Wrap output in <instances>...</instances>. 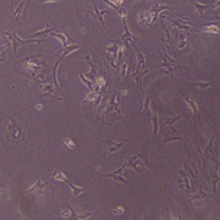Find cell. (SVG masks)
Segmentation results:
<instances>
[{
    "mask_svg": "<svg viewBox=\"0 0 220 220\" xmlns=\"http://www.w3.org/2000/svg\"><path fill=\"white\" fill-rule=\"evenodd\" d=\"M126 165H129L130 168H132L135 171H137V172H141V171L147 169V165H146L144 160H143L142 158H140V156L131 158L129 161H126Z\"/></svg>",
    "mask_w": 220,
    "mask_h": 220,
    "instance_id": "obj_1",
    "label": "cell"
},
{
    "mask_svg": "<svg viewBox=\"0 0 220 220\" xmlns=\"http://www.w3.org/2000/svg\"><path fill=\"white\" fill-rule=\"evenodd\" d=\"M126 168V163H124L122 164V166H120V168L115 170V171H113V172H109V174H102V176H106V177H111V179H114L115 181H120V182H124V183H127V181L125 180V176H124V169Z\"/></svg>",
    "mask_w": 220,
    "mask_h": 220,
    "instance_id": "obj_2",
    "label": "cell"
},
{
    "mask_svg": "<svg viewBox=\"0 0 220 220\" xmlns=\"http://www.w3.org/2000/svg\"><path fill=\"white\" fill-rule=\"evenodd\" d=\"M185 100H186V104H187V106H188V109H190V111L192 113V119L196 117L197 115V111H198V105H197V102L192 99V98H190V97H185Z\"/></svg>",
    "mask_w": 220,
    "mask_h": 220,
    "instance_id": "obj_3",
    "label": "cell"
},
{
    "mask_svg": "<svg viewBox=\"0 0 220 220\" xmlns=\"http://www.w3.org/2000/svg\"><path fill=\"white\" fill-rule=\"evenodd\" d=\"M217 81H219V78L218 79H212V81H209V82H196V83H188L190 86H192V87H197L198 90H201V91H206L207 88H209L214 82H217Z\"/></svg>",
    "mask_w": 220,
    "mask_h": 220,
    "instance_id": "obj_4",
    "label": "cell"
},
{
    "mask_svg": "<svg viewBox=\"0 0 220 220\" xmlns=\"http://www.w3.org/2000/svg\"><path fill=\"white\" fill-rule=\"evenodd\" d=\"M70 187H71V191H72V194H74V197H78L81 193H83V192H86V187H78V186H76V185H74L72 182L67 181L66 182Z\"/></svg>",
    "mask_w": 220,
    "mask_h": 220,
    "instance_id": "obj_5",
    "label": "cell"
},
{
    "mask_svg": "<svg viewBox=\"0 0 220 220\" xmlns=\"http://www.w3.org/2000/svg\"><path fill=\"white\" fill-rule=\"evenodd\" d=\"M207 197H208L207 193H204V192H203V190H199V191H198V193L191 198V203L194 202V201H197V203H194V204H196V206H198V201L204 202V201L207 199Z\"/></svg>",
    "mask_w": 220,
    "mask_h": 220,
    "instance_id": "obj_6",
    "label": "cell"
},
{
    "mask_svg": "<svg viewBox=\"0 0 220 220\" xmlns=\"http://www.w3.org/2000/svg\"><path fill=\"white\" fill-rule=\"evenodd\" d=\"M52 177L54 179V180H58V181L67 182V177H66V175H65L63 171H60V170L54 171V172L52 174Z\"/></svg>",
    "mask_w": 220,
    "mask_h": 220,
    "instance_id": "obj_7",
    "label": "cell"
},
{
    "mask_svg": "<svg viewBox=\"0 0 220 220\" xmlns=\"http://www.w3.org/2000/svg\"><path fill=\"white\" fill-rule=\"evenodd\" d=\"M126 143V141H121V142H111V146L108 148V152L109 153H114V152H117L124 144Z\"/></svg>",
    "mask_w": 220,
    "mask_h": 220,
    "instance_id": "obj_8",
    "label": "cell"
},
{
    "mask_svg": "<svg viewBox=\"0 0 220 220\" xmlns=\"http://www.w3.org/2000/svg\"><path fill=\"white\" fill-rule=\"evenodd\" d=\"M194 6H196L197 11L201 13V15L204 13V11L207 10V8H208V5H206V4H201V3H198V1H196V3H194Z\"/></svg>",
    "mask_w": 220,
    "mask_h": 220,
    "instance_id": "obj_9",
    "label": "cell"
},
{
    "mask_svg": "<svg viewBox=\"0 0 220 220\" xmlns=\"http://www.w3.org/2000/svg\"><path fill=\"white\" fill-rule=\"evenodd\" d=\"M183 116V114L182 115H179V116H176V117H170V119H164L165 121H164V126L165 125H172V124H175L179 119H181V117Z\"/></svg>",
    "mask_w": 220,
    "mask_h": 220,
    "instance_id": "obj_10",
    "label": "cell"
},
{
    "mask_svg": "<svg viewBox=\"0 0 220 220\" xmlns=\"http://www.w3.org/2000/svg\"><path fill=\"white\" fill-rule=\"evenodd\" d=\"M152 122H153V131H154V135H158V115L156 113H153V119H152Z\"/></svg>",
    "mask_w": 220,
    "mask_h": 220,
    "instance_id": "obj_11",
    "label": "cell"
},
{
    "mask_svg": "<svg viewBox=\"0 0 220 220\" xmlns=\"http://www.w3.org/2000/svg\"><path fill=\"white\" fill-rule=\"evenodd\" d=\"M206 31L209 32V33H220L219 27H217L215 25H209V26L206 27Z\"/></svg>",
    "mask_w": 220,
    "mask_h": 220,
    "instance_id": "obj_12",
    "label": "cell"
},
{
    "mask_svg": "<svg viewBox=\"0 0 220 220\" xmlns=\"http://www.w3.org/2000/svg\"><path fill=\"white\" fill-rule=\"evenodd\" d=\"M78 48H79L78 45H72V47H70V48H66V49H65V52L63 53V55H61V59H63V58H65V56H66L69 53H72L74 50H77Z\"/></svg>",
    "mask_w": 220,
    "mask_h": 220,
    "instance_id": "obj_13",
    "label": "cell"
},
{
    "mask_svg": "<svg viewBox=\"0 0 220 220\" xmlns=\"http://www.w3.org/2000/svg\"><path fill=\"white\" fill-rule=\"evenodd\" d=\"M53 36H55L56 38L61 39V42H63V45H64V47H66V44H67V38L65 37L63 33H60V34H59V33H53Z\"/></svg>",
    "mask_w": 220,
    "mask_h": 220,
    "instance_id": "obj_14",
    "label": "cell"
},
{
    "mask_svg": "<svg viewBox=\"0 0 220 220\" xmlns=\"http://www.w3.org/2000/svg\"><path fill=\"white\" fill-rule=\"evenodd\" d=\"M149 104H151V98L149 97H146V99H144V103H143L142 108H141V111H146V110H148V106H149Z\"/></svg>",
    "mask_w": 220,
    "mask_h": 220,
    "instance_id": "obj_15",
    "label": "cell"
},
{
    "mask_svg": "<svg viewBox=\"0 0 220 220\" xmlns=\"http://www.w3.org/2000/svg\"><path fill=\"white\" fill-rule=\"evenodd\" d=\"M124 210H125L124 207L120 206V207H116L115 209H113V214L114 215H121V214H124Z\"/></svg>",
    "mask_w": 220,
    "mask_h": 220,
    "instance_id": "obj_16",
    "label": "cell"
},
{
    "mask_svg": "<svg viewBox=\"0 0 220 220\" xmlns=\"http://www.w3.org/2000/svg\"><path fill=\"white\" fill-rule=\"evenodd\" d=\"M70 215H71V212H70V209H67V210H64V212H61V213H60V217H61V218H70Z\"/></svg>",
    "mask_w": 220,
    "mask_h": 220,
    "instance_id": "obj_17",
    "label": "cell"
},
{
    "mask_svg": "<svg viewBox=\"0 0 220 220\" xmlns=\"http://www.w3.org/2000/svg\"><path fill=\"white\" fill-rule=\"evenodd\" d=\"M180 39H181V40H180L181 43H180V45H179V48L181 49V48H183V45L186 44V39H185V36H183L182 33H181V34H180Z\"/></svg>",
    "mask_w": 220,
    "mask_h": 220,
    "instance_id": "obj_18",
    "label": "cell"
},
{
    "mask_svg": "<svg viewBox=\"0 0 220 220\" xmlns=\"http://www.w3.org/2000/svg\"><path fill=\"white\" fill-rule=\"evenodd\" d=\"M65 144L67 147H70V148H75V143L72 142L71 140H65Z\"/></svg>",
    "mask_w": 220,
    "mask_h": 220,
    "instance_id": "obj_19",
    "label": "cell"
},
{
    "mask_svg": "<svg viewBox=\"0 0 220 220\" xmlns=\"http://www.w3.org/2000/svg\"><path fill=\"white\" fill-rule=\"evenodd\" d=\"M126 72H127V63H125L124 66H122V77L126 76Z\"/></svg>",
    "mask_w": 220,
    "mask_h": 220,
    "instance_id": "obj_20",
    "label": "cell"
},
{
    "mask_svg": "<svg viewBox=\"0 0 220 220\" xmlns=\"http://www.w3.org/2000/svg\"><path fill=\"white\" fill-rule=\"evenodd\" d=\"M56 1H59V0H42V3H44V4H47V3H56Z\"/></svg>",
    "mask_w": 220,
    "mask_h": 220,
    "instance_id": "obj_21",
    "label": "cell"
},
{
    "mask_svg": "<svg viewBox=\"0 0 220 220\" xmlns=\"http://www.w3.org/2000/svg\"><path fill=\"white\" fill-rule=\"evenodd\" d=\"M219 6H220V0L215 4V5H214V8H219Z\"/></svg>",
    "mask_w": 220,
    "mask_h": 220,
    "instance_id": "obj_22",
    "label": "cell"
},
{
    "mask_svg": "<svg viewBox=\"0 0 220 220\" xmlns=\"http://www.w3.org/2000/svg\"><path fill=\"white\" fill-rule=\"evenodd\" d=\"M174 220H177V219H174Z\"/></svg>",
    "mask_w": 220,
    "mask_h": 220,
    "instance_id": "obj_23",
    "label": "cell"
}]
</instances>
